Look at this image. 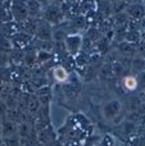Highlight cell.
Masks as SVG:
<instances>
[{
	"instance_id": "obj_1",
	"label": "cell",
	"mask_w": 145,
	"mask_h": 146,
	"mask_svg": "<svg viewBox=\"0 0 145 146\" xmlns=\"http://www.w3.org/2000/svg\"><path fill=\"white\" fill-rule=\"evenodd\" d=\"M67 49L71 54H77L81 48V36L80 35H71L66 40Z\"/></svg>"
},
{
	"instance_id": "obj_2",
	"label": "cell",
	"mask_w": 145,
	"mask_h": 146,
	"mask_svg": "<svg viewBox=\"0 0 145 146\" xmlns=\"http://www.w3.org/2000/svg\"><path fill=\"white\" fill-rule=\"evenodd\" d=\"M120 109H121V105L118 101L113 100V101H109L108 104H105L104 106V115L107 119H113L118 113H120Z\"/></svg>"
},
{
	"instance_id": "obj_3",
	"label": "cell",
	"mask_w": 145,
	"mask_h": 146,
	"mask_svg": "<svg viewBox=\"0 0 145 146\" xmlns=\"http://www.w3.org/2000/svg\"><path fill=\"white\" fill-rule=\"evenodd\" d=\"M123 86H125L126 90L134 91L138 88L139 81L136 80V77H134V76H126V77L123 78Z\"/></svg>"
},
{
	"instance_id": "obj_4",
	"label": "cell",
	"mask_w": 145,
	"mask_h": 146,
	"mask_svg": "<svg viewBox=\"0 0 145 146\" xmlns=\"http://www.w3.org/2000/svg\"><path fill=\"white\" fill-rule=\"evenodd\" d=\"M54 80L57 81V82H66L67 78H68V73L67 71L63 68V67H57V68H54Z\"/></svg>"
},
{
	"instance_id": "obj_5",
	"label": "cell",
	"mask_w": 145,
	"mask_h": 146,
	"mask_svg": "<svg viewBox=\"0 0 145 146\" xmlns=\"http://www.w3.org/2000/svg\"><path fill=\"white\" fill-rule=\"evenodd\" d=\"M130 14L135 18H141L144 15V9L140 5H134L130 8Z\"/></svg>"
},
{
	"instance_id": "obj_6",
	"label": "cell",
	"mask_w": 145,
	"mask_h": 146,
	"mask_svg": "<svg viewBox=\"0 0 145 146\" xmlns=\"http://www.w3.org/2000/svg\"><path fill=\"white\" fill-rule=\"evenodd\" d=\"M116 140L113 139V137H110V136H105V137H103L102 140H100V142L99 144H96L95 146H114L116 144Z\"/></svg>"
}]
</instances>
